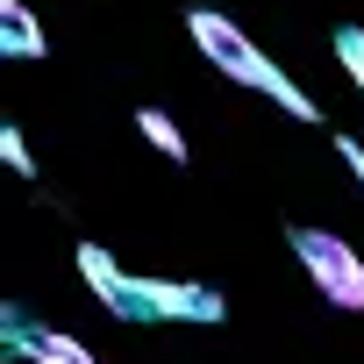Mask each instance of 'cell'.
I'll return each mask as SVG.
<instances>
[{
	"instance_id": "obj_2",
	"label": "cell",
	"mask_w": 364,
	"mask_h": 364,
	"mask_svg": "<svg viewBox=\"0 0 364 364\" xmlns=\"http://www.w3.org/2000/svg\"><path fill=\"white\" fill-rule=\"evenodd\" d=\"M186 29H193L200 58H208V65H215V72H222L229 86H250V93L279 100V107H286L293 122H321L314 93H307V86H293V79H286V72H279V65H272V58H264V50L250 43V36H243V29H236V22H229L222 8H193V15H186Z\"/></svg>"
},
{
	"instance_id": "obj_4",
	"label": "cell",
	"mask_w": 364,
	"mask_h": 364,
	"mask_svg": "<svg viewBox=\"0 0 364 364\" xmlns=\"http://www.w3.org/2000/svg\"><path fill=\"white\" fill-rule=\"evenodd\" d=\"M0 357H29V364H100L79 336H65V328H43L29 307H0Z\"/></svg>"
},
{
	"instance_id": "obj_8",
	"label": "cell",
	"mask_w": 364,
	"mask_h": 364,
	"mask_svg": "<svg viewBox=\"0 0 364 364\" xmlns=\"http://www.w3.org/2000/svg\"><path fill=\"white\" fill-rule=\"evenodd\" d=\"M0 157H8V171H15V178H36V157H29V136H22L15 122H0Z\"/></svg>"
},
{
	"instance_id": "obj_5",
	"label": "cell",
	"mask_w": 364,
	"mask_h": 364,
	"mask_svg": "<svg viewBox=\"0 0 364 364\" xmlns=\"http://www.w3.org/2000/svg\"><path fill=\"white\" fill-rule=\"evenodd\" d=\"M43 50H50V36H43L36 8H29V0H0V58H15V65H36Z\"/></svg>"
},
{
	"instance_id": "obj_1",
	"label": "cell",
	"mask_w": 364,
	"mask_h": 364,
	"mask_svg": "<svg viewBox=\"0 0 364 364\" xmlns=\"http://www.w3.org/2000/svg\"><path fill=\"white\" fill-rule=\"evenodd\" d=\"M79 279H86V293H93L107 314H122V321H222V314H229V300H222L215 286H193V279H136V272H122L100 243H79Z\"/></svg>"
},
{
	"instance_id": "obj_6",
	"label": "cell",
	"mask_w": 364,
	"mask_h": 364,
	"mask_svg": "<svg viewBox=\"0 0 364 364\" xmlns=\"http://www.w3.org/2000/svg\"><path fill=\"white\" fill-rule=\"evenodd\" d=\"M136 129H143L150 150H164L171 164H186V136H178V122H171L164 107H136Z\"/></svg>"
},
{
	"instance_id": "obj_7",
	"label": "cell",
	"mask_w": 364,
	"mask_h": 364,
	"mask_svg": "<svg viewBox=\"0 0 364 364\" xmlns=\"http://www.w3.org/2000/svg\"><path fill=\"white\" fill-rule=\"evenodd\" d=\"M336 65H343V72H350V86L364 93V29H357V22H343V29H336Z\"/></svg>"
},
{
	"instance_id": "obj_9",
	"label": "cell",
	"mask_w": 364,
	"mask_h": 364,
	"mask_svg": "<svg viewBox=\"0 0 364 364\" xmlns=\"http://www.w3.org/2000/svg\"><path fill=\"white\" fill-rule=\"evenodd\" d=\"M336 157H343V171L364 186V143H357V136H336Z\"/></svg>"
},
{
	"instance_id": "obj_3",
	"label": "cell",
	"mask_w": 364,
	"mask_h": 364,
	"mask_svg": "<svg viewBox=\"0 0 364 364\" xmlns=\"http://www.w3.org/2000/svg\"><path fill=\"white\" fill-rule=\"evenodd\" d=\"M293 257L307 264V279H314V293H321L328 307L364 314V257H357L343 236H328V229H293Z\"/></svg>"
}]
</instances>
